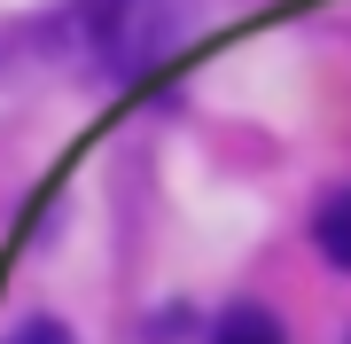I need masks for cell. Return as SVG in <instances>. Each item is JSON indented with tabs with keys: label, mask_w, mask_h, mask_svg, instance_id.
<instances>
[{
	"label": "cell",
	"mask_w": 351,
	"mask_h": 344,
	"mask_svg": "<svg viewBox=\"0 0 351 344\" xmlns=\"http://www.w3.org/2000/svg\"><path fill=\"white\" fill-rule=\"evenodd\" d=\"M188 16H195V0H86V39L110 78H141L180 47Z\"/></svg>",
	"instance_id": "cell-1"
},
{
	"label": "cell",
	"mask_w": 351,
	"mask_h": 344,
	"mask_svg": "<svg viewBox=\"0 0 351 344\" xmlns=\"http://www.w3.org/2000/svg\"><path fill=\"white\" fill-rule=\"evenodd\" d=\"M313 251H320L336 274H351V180L328 188L320 204H313Z\"/></svg>",
	"instance_id": "cell-2"
},
{
	"label": "cell",
	"mask_w": 351,
	"mask_h": 344,
	"mask_svg": "<svg viewBox=\"0 0 351 344\" xmlns=\"http://www.w3.org/2000/svg\"><path fill=\"white\" fill-rule=\"evenodd\" d=\"M211 344H289V336H281V321L265 313V306H234V313L211 329Z\"/></svg>",
	"instance_id": "cell-3"
},
{
	"label": "cell",
	"mask_w": 351,
	"mask_h": 344,
	"mask_svg": "<svg viewBox=\"0 0 351 344\" xmlns=\"http://www.w3.org/2000/svg\"><path fill=\"white\" fill-rule=\"evenodd\" d=\"M0 344H78V336H71V329H63L55 313H24V321H16L8 336H0Z\"/></svg>",
	"instance_id": "cell-4"
}]
</instances>
